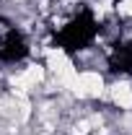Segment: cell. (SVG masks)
<instances>
[{"label": "cell", "mask_w": 132, "mask_h": 135, "mask_svg": "<svg viewBox=\"0 0 132 135\" xmlns=\"http://www.w3.org/2000/svg\"><path fill=\"white\" fill-rule=\"evenodd\" d=\"M106 94V81L99 70H78L75 81H73V88H70V96L73 99H83V101H93Z\"/></svg>", "instance_id": "obj_1"}, {"label": "cell", "mask_w": 132, "mask_h": 135, "mask_svg": "<svg viewBox=\"0 0 132 135\" xmlns=\"http://www.w3.org/2000/svg\"><path fill=\"white\" fill-rule=\"evenodd\" d=\"M106 96L119 112H132V83L130 81L119 78L111 86H106Z\"/></svg>", "instance_id": "obj_2"}, {"label": "cell", "mask_w": 132, "mask_h": 135, "mask_svg": "<svg viewBox=\"0 0 132 135\" xmlns=\"http://www.w3.org/2000/svg\"><path fill=\"white\" fill-rule=\"evenodd\" d=\"M114 11H116V16H122V18H132V0H119L114 5Z\"/></svg>", "instance_id": "obj_3"}]
</instances>
